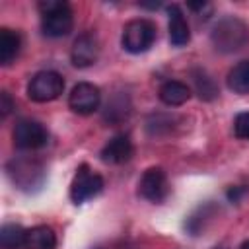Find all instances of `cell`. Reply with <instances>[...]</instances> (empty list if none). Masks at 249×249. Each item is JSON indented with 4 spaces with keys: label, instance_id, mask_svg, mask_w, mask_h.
I'll return each mask as SVG.
<instances>
[{
    "label": "cell",
    "instance_id": "obj_18",
    "mask_svg": "<svg viewBox=\"0 0 249 249\" xmlns=\"http://www.w3.org/2000/svg\"><path fill=\"white\" fill-rule=\"evenodd\" d=\"M226 82L233 93L247 95L249 93V60H241V62L233 64L228 72Z\"/></svg>",
    "mask_w": 249,
    "mask_h": 249
},
{
    "label": "cell",
    "instance_id": "obj_7",
    "mask_svg": "<svg viewBox=\"0 0 249 249\" xmlns=\"http://www.w3.org/2000/svg\"><path fill=\"white\" fill-rule=\"evenodd\" d=\"M6 173L10 181L21 189V191H33V187H39L43 183L45 171L39 161L31 160H12L6 165Z\"/></svg>",
    "mask_w": 249,
    "mask_h": 249
},
{
    "label": "cell",
    "instance_id": "obj_16",
    "mask_svg": "<svg viewBox=\"0 0 249 249\" xmlns=\"http://www.w3.org/2000/svg\"><path fill=\"white\" fill-rule=\"evenodd\" d=\"M56 235L49 226H33L25 231V249H54Z\"/></svg>",
    "mask_w": 249,
    "mask_h": 249
},
{
    "label": "cell",
    "instance_id": "obj_15",
    "mask_svg": "<svg viewBox=\"0 0 249 249\" xmlns=\"http://www.w3.org/2000/svg\"><path fill=\"white\" fill-rule=\"evenodd\" d=\"M21 49V37L18 31L2 27L0 29V64L8 66L16 60V56L19 54Z\"/></svg>",
    "mask_w": 249,
    "mask_h": 249
},
{
    "label": "cell",
    "instance_id": "obj_17",
    "mask_svg": "<svg viewBox=\"0 0 249 249\" xmlns=\"http://www.w3.org/2000/svg\"><path fill=\"white\" fill-rule=\"evenodd\" d=\"M191 78H193V84H195V91L202 101H212V99L218 97L220 89H218L214 78L206 70L195 68V70H191Z\"/></svg>",
    "mask_w": 249,
    "mask_h": 249
},
{
    "label": "cell",
    "instance_id": "obj_25",
    "mask_svg": "<svg viewBox=\"0 0 249 249\" xmlns=\"http://www.w3.org/2000/svg\"><path fill=\"white\" fill-rule=\"evenodd\" d=\"M239 249H249V239H245V241L239 245Z\"/></svg>",
    "mask_w": 249,
    "mask_h": 249
},
{
    "label": "cell",
    "instance_id": "obj_23",
    "mask_svg": "<svg viewBox=\"0 0 249 249\" xmlns=\"http://www.w3.org/2000/svg\"><path fill=\"white\" fill-rule=\"evenodd\" d=\"M187 8L193 10V12H196V14H202V12H208L210 14L212 12V6L208 2H189Z\"/></svg>",
    "mask_w": 249,
    "mask_h": 249
},
{
    "label": "cell",
    "instance_id": "obj_11",
    "mask_svg": "<svg viewBox=\"0 0 249 249\" xmlns=\"http://www.w3.org/2000/svg\"><path fill=\"white\" fill-rule=\"evenodd\" d=\"M134 154V146L130 142V136L128 134H117L113 136L99 152V158L101 161L105 163H111V165H119V163H124L132 158Z\"/></svg>",
    "mask_w": 249,
    "mask_h": 249
},
{
    "label": "cell",
    "instance_id": "obj_21",
    "mask_svg": "<svg viewBox=\"0 0 249 249\" xmlns=\"http://www.w3.org/2000/svg\"><path fill=\"white\" fill-rule=\"evenodd\" d=\"M233 132L241 140H249V111H243L233 121Z\"/></svg>",
    "mask_w": 249,
    "mask_h": 249
},
{
    "label": "cell",
    "instance_id": "obj_10",
    "mask_svg": "<svg viewBox=\"0 0 249 249\" xmlns=\"http://www.w3.org/2000/svg\"><path fill=\"white\" fill-rule=\"evenodd\" d=\"M99 56V41L93 33H82L76 37L70 49V60L76 68H89Z\"/></svg>",
    "mask_w": 249,
    "mask_h": 249
},
{
    "label": "cell",
    "instance_id": "obj_5",
    "mask_svg": "<svg viewBox=\"0 0 249 249\" xmlns=\"http://www.w3.org/2000/svg\"><path fill=\"white\" fill-rule=\"evenodd\" d=\"M105 183L99 173H93L86 163H82L70 183V200L74 204H82L103 191Z\"/></svg>",
    "mask_w": 249,
    "mask_h": 249
},
{
    "label": "cell",
    "instance_id": "obj_3",
    "mask_svg": "<svg viewBox=\"0 0 249 249\" xmlns=\"http://www.w3.org/2000/svg\"><path fill=\"white\" fill-rule=\"evenodd\" d=\"M154 41H156V23L150 21V19H146V18L130 19L123 27L121 45L130 54L146 53L154 45Z\"/></svg>",
    "mask_w": 249,
    "mask_h": 249
},
{
    "label": "cell",
    "instance_id": "obj_8",
    "mask_svg": "<svg viewBox=\"0 0 249 249\" xmlns=\"http://www.w3.org/2000/svg\"><path fill=\"white\" fill-rule=\"evenodd\" d=\"M101 103V91L97 86L89 82H78L70 95H68V107L78 115H91L99 109Z\"/></svg>",
    "mask_w": 249,
    "mask_h": 249
},
{
    "label": "cell",
    "instance_id": "obj_19",
    "mask_svg": "<svg viewBox=\"0 0 249 249\" xmlns=\"http://www.w3.org/2000/svg\"><path fill=\"white\" fill-rule=\"evenodd\" d=\"M25 231L19 224H4L0 228L2 249H25Z\"/></svg>",
    "mask_w": 249,
    "mask_h": 249
},
{
    "label": "cell",
    "instance_id": "obj_2",
    "mask_svg": "<svg viewBox=\"0 0 249 249\" xmlns=\"http://www.w3.org/2000/svg\"><path fill=\"white\" fill-rule=\"evenodd\" d=\"M41 12V31L51 39L66 37L74 27V14L68 2L60 0H43L39 2Z\"/></svg>",
    "mask_w": 249,
    "mask_h": 249
},
{
    "label": "cell",
    "instance_id": "obj_1",
    "mask_svg": "<svg viewBox=\"0 0 249 249\" xmlns=\"http://www.w3.org/2000/svg\"><path fill=\"white\" fill-rule=\"evenodd\" d=\"M210 41L218 53L230 54L241 51L249 41V29L245 21H241L235 16H226L216 21V25L210 31Z\"/></svg>",
    "mask_w": 249,
    "mask_h": 249
},
{
    "label": "cell",
    "instance_id": "obj_12",
    "mask_svg": "<svg viewBox=\"0 0 249 249\" xmlns=\"http://www.w3.org/2000/svg\"><path fill=\"white\" fill-rule=\"evenodd\" d=\"M167 16H169V41L173 47H185L191 41V31L189 23L185 19V14L179 4L167 6Z\"/></svg>",
    "mask_w": 249,
    "mask_h": 249
},
{
    "label": "cell",
    "instance_id": "obj_20",
    "mask_svg": "<svg viewBox=\"0 0 249 249\" xmlns=\"http://www.w3.org/2000/svg\"><path fill=\"white\" fill-rule=\"evenodd\" d=\"M171 117L169 115H161V113H158V115H152L148 121H146V130H148V134H152V136H160V134H165V132H169L171 130Z\"/></svg>",
    "mask_w": 249,
    "mask_h": 249
},
{
    "label": "cell",
    "instance_id": "obj_4",
    "mask_svg": "<svg viewBox=\"0 0 249 249\" xmlns=\"http://www.w3.org/2000/svg\"><path fill=\"white\" fill-rule=\"evenodd\" d=\"M64 78L54 70H41L31 76L27 84V97L35 103H49L62 95Z\"/></svg>",
    "mask_w": 249,
    "mask_h": 249
},
{
    "label": "cell",
    "instance_id": "obj_24",
    "mask_svg": "<svg viewBox=\"0 0 249 249\" xmlns=\"http://www.w3.org/2000/svg\"><path fill=\"white\" fill-rule=\"evenodd\" d=\"M243 193H245L243 187H230L228 193H226V196H228V200H231V202H239V198H241Z\"/></svg>",
    "mask_w": 249,
    "mask_h": 249
},
{
    "label": "cell",
    "instance_id": "obj_9",
    "mask_svg": "<svg viewBox=\"0 0 249 249\" xmlns=\"http://www.w3.org/2000/svg\"><path fill=\"white\" fill-rule=\"evenodd\" d=\"M138 193L142 198L150 202H163L169 195V183L167 175L161 167H150L144 171L138 183Z\"/></svg>",
    "mask_w": 249,
    "mask_h": 249
},
{
    "label": "cell",
    "instance_id": "obj_26",
    "mask_svg": "<svg viewBox=\"0 0 249 249\" xmlns=\"http://www.w3.org/2000/svg\"><path fill=\"white\" fill-rule=\"evenodd\" d=\"M95 249H97V247H95Z\"/></svg>",
    "mask_w": 249,
    "mask_h": 249
},
{
    "label": "cell",
    "instance_id": "obj_13",
    "mask_svg": "<svg viewBox=\"0 0 249 249\" xmlns=\"http://www.w3.org/2000/svg\"><path fill=\"white\" fill-rule=\"evenodd\" d=\"M158 97L161 103H165L169 107H179L191 97V89L187 84H183L179 80H167L160 86Z\"/></svg>",
    "mask_w": 249,
    "mask_h": 249
},
{
    "label": "cell",
    "instance_id": "obj_14",
    "mask_svg": "<svg viewBox=\"0 0 249 249\" xmlns=\"http://www.w3.org/2000/svg\"><path fill=\"white\" fill-rule=\"evenodd\" d=\"M130 115V99L126 93H115L103 109V121H107L109 124H119L123 121H126Z\"/></svg>",
    "mask_w": 249,
    "mask_h": 249
},
{
    "label": "cell",
    "instance_id": "obj_6",
    "mask_svg": "<svg viewBox=\"0 0 249 249\" xmlns=\"http://www.w3.org/2000/svg\"><path fill=\"white\" fill-rule=\"evenodd\" d=\"M12 138H14V146L18 150L29 152V150L43 148L49 142V132L39 121L21 119L16 123V126L12 130Z\"/></svg>",
    "mask_w": 249,
    "mask_h": 249
},
{
    "label": "cell",
    "instance_id": "obj_22",
    "mask_svg": "<svg viewBox=\"0 0 249 249\" xmlns=\"http://www.w3.org/2000/svg\"><path fill=\"white\" fill-rule=\"evenodd\" d=\"M14 109H16V103L12 101V95L8 91H2V95H0V113H2V119H6Z\"/></svg>",
    "mask_w": 249,
    "mask_h": 249
}]
</instances>
